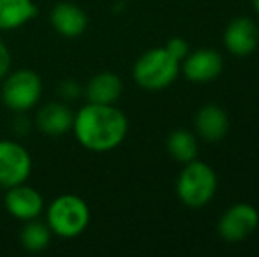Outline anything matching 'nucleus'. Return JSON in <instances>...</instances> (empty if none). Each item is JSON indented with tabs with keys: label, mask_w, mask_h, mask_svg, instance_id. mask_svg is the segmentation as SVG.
<instances>
[{
	"label": "nucleus",
	"mask_w": 259,
	"mask_h": 257,
	"mask_svg": "<svg viewBox=\"0 0 259 257\" xmlns=\"http://www.w3.org/2000/svg\"><path fill=\"white\" fill-rule=\"evenodd\" d=\"M72 132L85 150L106 153L125 141L129 120L116 104L87 102L74 111Z\"/></svg>",
	"instance_id": "nucleus-1"
},
{
	"label": "nucleus",
	"mask_w": 259,
	"mask_h": 257,
	"mask_svg": "<svg viewBox=\"0 0 259 257\" xmlns=\"http://www.w3.org/2000/svg\"><path fill=\"white\" fill-rule=\"evenodd\" d=\"M45 217L53 236L72 240L89 229L92 213L89 202L81 195L60 194L46 204Z\"/></svg>",
	"instance_id": "nucleus-2"
},
{
	"label": "nucleus",
	"mask_w": 259,
	"mask_h": 257,
	"mask_svg": "<svg viewBox=\"0 0 259 257\" xmlns=\"http://www.w3.org/2000/svg\"><path fill=\"white\" fill-rule=\"evenodd\" d=\"M180 62L166 48H152L134 62L133 78L140 88L147 92H160L177 81Z\"/></svg>",
	"instance_id": "nucleus-3"
},
{
	"label": "nucleus",
	"mask_w": 259,
	"mask_h": 257,
	"mask_svg": "<svg viewBox=\"0 0 259 257\" xmlns=\"http://www.w3.org/2000/svg\"><path fill=\"white\" fill-rule=\"evenodd\" d=\"M217 173L210 164L194 161L184 164L177 178V195L187 208H203L217 192Z\"/></svg>",
	"instance_id": "nucleus-4"
},
{
	"label": "nucleus",
	"mask_w": 259,
	"mask_h": 257,
	"mask_svg": "<svg viewBox=\"0 0 259 257\" xmlns=\"http://www.w3.org/2000/svg\"><path fill=\"white\" fill-rule=\"evenodd\" d=\"M42 79L32 69H16L2 79L0 99L13 113H28L42 99Z\"/></svg>",
	"instance_id": "nucleus-5"
},
{
	"label": "nucleus",
	"mask_w": 259,
	"mask_h": 257,
	"mask_svg": "<svg viewBox=\"0 0 259 257\" xmlns=\"http://www.w3.org/2000/svg\"><path fill=\"white\" fill-rule=\"evenodd\" d=\"M34 161L27 148L16 139H0V189L25 183L32 175Z\"/></svg>",
	"instance_id": "nucleus-6"
},
{
	"label": "nucleus",
	"mask_w": 259,
	"mask_h": 257,
	"mask_svg": "<svg viewBox=\"0 0 259 257\" xmlns=\"http://www.w3.org/2000/svg\"><path fill=\"white\" fill-rule=\"evenodd\" d=\"M259 226V212L249 202L229 206L217 222V233L228 243H240L252 236Z\"/></svg>",
	"instance_id": "nucleus-7"
},
{
	"label": "nucleus",
	"mask_w": 259,
	"mask_h": 257,
	"mask_svg": "<svg viewBox=\"0 0 259 257\" xmlns=\"http://www.w3.org/2000/svg\"><path fill=\"white\" fill-rule=\"evenodd\" d=\"M4 206L13 219L20 220V222H28V220L41 219V215L45 213L46 202L37 189H34L25 182L11 187V189H6Z\"/></svg>",
	"instance_id": "nucleus-8"
},
{
	"label": "nucleus",
	"mask_w": 259,
	"mask_h": 257,
	"mask_svg": "<svg viewBox=\"0 0 259 257\" xmlns=\"http://www.w3.org/2000/svg\"><path fill=\"white\" fill-rule=\"evenodd\" d=\"M74 111L64 100H50L46 104L37 106L34 117V127L41 134L50 137L65 136L72 130Z\"/></svg>",
	"instance_id": "nucleus-9"
},
{
	"label": "nucleus",
	"mask_w": 259,
	"mask_h": 257,
	"mask_svg": "<svg viewBox=\"0 0 259 257\" xmlns=\"http://www.w3.org/2000/svg\"><path fill=\"white\" fill-rule=\"evenodd\" d=\"M224 60L215 49L203 48L189 53L180 62V72L192 83H210L222 74Z\"/></svg>",
	"instance_id": "nucleus-10"
},
{
	"label": "nucleus",
	"mask_w": 259,
	"mask_h": 257,
	"mask_svg": "<svg viewBox=\"0 0 259 257\" xmlns=\"http://www.w3.org/2000/svg\"><path fill=\"white\" fill-rule=\"evenodd\" d=\"M224 46L233 57H249L259 44V27L252 18H233L224 30Z\"/></svg>",
	"instance_id": "nucleus-11"
},
{
	"label": "nucleus",
	"mask_w": 259,
	"mask_h": 257,
	"mask_svg": "<svg viewBox=\"0 0 259 257\" xmlns=\"http://www.w3.org/2000/svg\"><path fill=\"white\" fill-rule=\"evenodd\" d=\"M50 23L58 35L76 39L85 34L87 27H89V16L78 4L58 2L55 4L50 13Z\"/></svg>",
	"instance_id": "nucleus-12"
},
{
	"label": "nucleus",
	"mask_w": 259,
	"mask_h": 257,
	"mask_svg": "<svg viewBox=\"0 0 259 257\" xmlns=\"http://www.w3.org/2000/svg\"><path fill=\"white\" fill-rule=\"evenodd\" d=\"M194 129L201 139L217 143L224 139L229 130V117L217 104H205L194 117Z\"/></svg>",
	"instance_id": "nucleus-13"
},
{
	"label": "nucleus",
	"mask_w": 259,
	"mask_h": 257,
	"mask_svg": "<svg viewBox=\"0 0 259 257\" xmlns=\"http://www.w3.org/2000/svg\"><path fill=\"white\" fill-rule=\"evenodd\" d=\"M123 83L118 74L111 71H101L89 79L87 86H83V95L87 102L96 104H116L122 97Z\"/></svg>",
	"instance_id": "nucleus-14"
},
{
	"label": "nucleus",
	"mask_w": 259,
	"mask_h": 257,
	"mask_svg": "<svg viewBox=\"0 0 259 257\" xmlns=\"http://www.w3.org/2000/svg\"><path fill=\"white\" fill-rule=\"evenodd\" d=\"M34 0H0V32H11L25 27L37 16Z\"/></svg>",
	"instance_id": "nucleus-15"
},
{
	"label": "nucleus",
	"mask_w": 259,
	"mask_h": 257,
	"mask_svg": "<svg viewBox=\"0 0 259 257\" xmlns=\"http://www.w3.org/2000/svg\"><path fill=\"white\" fill-rule=\"evenodd\" d=\"M166 150L173 161L187 164L198 157V141L191 130L175 129L166 139Z\"/></svg>",
	"instance_id": "nucleus-16"
},
{
	"label": "nucleus",
	"mask_w": 259,
	"mask_h": 257,
	"mask_svg": "<svg viewBox=\"0 0 259 257\" xmlns=\"http://www.w3.org/2000/svg\"><path fill=\"white\" fill-rule=\"evenodd\" d=\"M53 233L50 231L48 224L39 219L23 222L20 231V243L27 252H42L52 243Z\"/></svg>",
	"instance_id": "nucleus-17"
},
{
	"label": "nucleus",
	"mask_w": 259,
	"mask_h": 257,
	"mask_svg": "<svg viewBox=\"0 0 259 257\" xmlns=\"http://www.w3.org/2000/svg\"><path fill=\"white\" fill-rule=\"evenodd\" d=\"M57 92L64 102H72V100H78L83 95V86L74 79H65L58 85Z\"/></svg>",
	"instance_id": "nucleus-18"
},
{
	"label": "nucleus",
	"mask_w": 259,
	"mask_h": 257,
	"mask_svg": "<svg viewBox=\"0 0 259 257\" xmlns=\"http://www.w3.org/2000/svg\"><path fill=\"white\" fill-rule=\"evenodd\" d=\"M164 48H166L167 52H169L171 55L178 60V62H182V60H184L185 57L191 53L189 42L185 41V39H182V37H171L169 41L166 42V46H164Z\"/></svg>",
	"instance_id": "nucleus-19"
},
{
	"label": "nucleus",
	"mask_w": 259,
	"mask_h": 257,
	"mask_svg": "<svg viewBox=\"0 0 259 257\" xmlns=\"http://www.w3.org/2000/svg\"><path fill=\"white\" fill-rule=\"evenodd\" d=\"M11 64H13V57H11V52L7 48L6 42L0 39V81L9 74L11 71Z\"/></svg>",
	"instance_id": "nucleus-20"
},
{
	"label": "nucleus",
	"mask_w": 259,
	"mask_h": 257,
	"mask_svg": "<svg viewBox=\"0 0 259 257\" xmlns=\"http://www.w3.org/2000/svg\"><path fill=\"white\" fill-rule=\"evenodd\" d=\"M252 6H254V11H256V14L259 16V0H252Z\"/></svg>",
	"instance_id": "nucleus-21"
}]
</instances>
